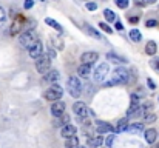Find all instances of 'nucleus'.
Segmentation results:
<instances>
[{"label": "nucleus", "instance_id": "32", "mask_svg": "<svg viewBox=\"0 0 159 148\" xmlns=\"http://www.w3.org/2000/svg\"><path fill=\"white\" fill-rule=\"evenodd\" d=\"M85 6H87L88 11H96V9H98V3H96V2H87Z\"/></svg>", "mask_w": 159, "mask_h": 148}, {"label": "nucleus", "instance_id": "3", "mask_svg": "<svg viewBox=\"0 0 159 148\" xmlns=\"http://www.w3.org/2000/svg\"><path fill=\"white\" fill-rule=\"evenodd\" d=\"M66 83H68V93L74 99L80 97V94H82V83H80V80L76 76H71V77H68Z\"/></svg>", "mask_w": 159, "mask_h": 148}, {"label": "nucleus", "instance_id": "33", "mask_svg": "<svg viewBox=\"0 0 159 148\" xmlns=\"http://www.w3.org/2000/svg\"><path fill=\"white\" fill-rule=\"evenodd\" d=\"M99 28H101V29H104V31H105V33H108V34H111V33H113V29H111V28L107 25L105 22H101V23H99Z\"/></svg>", "mask_w": 159, "mask_h": 148}, {"label": "nucleus", "instance_id": "18", "mask_svg": "<svg viewBox=\"0 0 159 148\" xmlns=\"http://www.w3.org/2000/svg\"><path fill=\"white\" fill-rule=\"evenodd\" d=\"M102 144H104V137H102V136H93V137H90L88 142H87V145L90 148H99Z\"/></svg>", "mask_w": 159, "mask_h": 148}, {"label": "nucleus", "instance_id": "8", "mask_svg": "<svg viewBox=\"0 0 159 148\" xmlns=\"http://www.w3.org/2000/svg\"><path fill=\"white\" fill-rule=\"evenodd\" d=\"M28 54H30L31 59H37L39 56H42V54H43V45H42V42L37 40L36 43H33V45L28 48Z\"/></svg>", "mask_w": 159, "mask_h": 148}, {"label": "nucleus", "instance_id": "14", "mask_svg": "<svg viewBox=\"0 0 159 148\" xmlns=\"http://www.w3.org/2000/svg\"><path fill=\"white\" fill-rule=\"evenodd\" d=\"M91 68H93V65H90V63H82V65L77 68V74H79V77L87 79V77L91 74Z\"/></svg>", "mask_w": 159, "mask_h": 148}, {"label": "nucleus", "instance_id": "10", "mask_svg": "<svg viewBox=\"0 0 159 148\" xmlns=\"http://www.w3.org/2000/svg\"><path fill=\"white\" fill-rule=\"evenodd\" d=\"M63 113H65V103L62 100H54L51 103V114L54 117H57V116H60Z\"/></svg>", "mask_w": 159, "mask_h": 148}, {"label": "nucleus", "instance_id": "31", "mask_svg": "<svg viewBox=\"0 0 159 148\" xmlns=\"http://www.w3.org/2000/svg\"><path fill=\"white\" fill-rule=\"evenodd\" d=\"M114 134L113 133H110V136H107V139H104V144H105L107 148H111V145H113V142H114Z\"/></svg>", "mask_w": 159, "mask_h": 148}, {"label": "nucleus", "instance_id": "25", "mask_svg": "<svg viewBox=\"0 0 159 148\" xmlns=\"http://www.w3.org/2000/svg\"><path fill=\"white\" fill-rule=\"evenodd\" d=\"M128 37H130L133 42H141V39H142V34H141V31H139V29L133 28V29H130V33H128Z\"/></svg>", "mask_w": 159, "mask_h": 148}, {"label": "nucleus", "instance_id": "37", "mask_svg": "<svg viewBox=\"0 0 159 148\" xmlns=\"http://www.w3.org/2000/svg\"><path fill=\"white\" fill-rule=\"evenodd\" d=\"M114 28H116L117 31H124V25H122V22H120V20H117V22L114 23Z\"/></svg>", "mask_w": 159, "mask_h": 148}, {"label": "nucleus", "instance_id": "16", "mask_svg": "<svg viewBox=\"0 0 159 148\" xmlns=\"http://www.w3.org/2000/svg\"><path fill=\"white\" fill-rule=\"evenodd\" d=\"M66 123H70V116L68 114H60V116H57L56 119H54L53 125L56 127V128H62L63 125H66Z\"/></svg>", "mask_w": 159, "mask_h": 148}, {"label": "nucleus", "instance_id": "35", "mask_svg": "<svg viewBox=\"0 0 159 148\" xmlns=\"http://www.w3.org/2000/svg\"><path fill=\"white\" fill-rule=\"evenodd\" d=\"M33 6H34V0H25V3H23L25 9H31Z\"/></svg>", "mask_w": 159, "mask_h": 148}, {"label": "nucleus", "instance_id": "13", "mask_svg": "<svg viewBox=\"0 0 159 148\" xmlns=\"http://www.w3.org/2000/svg\"><path fill=\"white\" fill-rule=\"evenodd\" d=\"M144 137H145V142L152 145V144H155L156 139H158V131H156L155 128H148V130L144 131Z\"/></svg>", "mask_w": 159, "mask_h": 148}, {"label": "nucleus", "instance_id": "7", "mask_svg": "<svg viewBox=\"0 0 159 148\" xmlns=\"http://www.w3.org/2000/svg\"><path fill=\"white\" fill-rule=\"evenodd\" d=\"M73 111L77 114L79 119H85V117L90 114V110H88L87 103H84V102H76V103L73 105Z\"/></svg>", "mask_w": 159, "mask_h": 148}, {"label": "nucleus", "instance_id": "43", "mask_svg": "<svg viewBox=\"0 0 159 148\" xmlns=\"http://www.w3.org/2000/svg\"><path fill=\"white\" fill-rule=\"evenodd\" d=\"M40 2H45V0H40Z\"/></svg>", "mask_w": 159, "mask_h": 148}, {"label": "nucleus", "instance_id": "41", "mask_svg": "<svg viewBox=\"0 0 159 148\" xmlns=\"http://www.w3.org/2000/svg\"><path fill=\"white\" fill-rule=\"evenodd\" d=\"M156 68H158V70H159V59H158V60H156Z\"/></svg>", "mask_w": 159, "mask_h": 148}, {"label": "nucleus", "instance_id": "28", "mask_svg": "<svg viewBox=\"0 0 159 148\" xmlns=\"http://www.w3.org/2000/svg\"><path fill=\"white\" fill-rule=\"evenodd\" d=\"M104 17H105L107 22H114L116 20V14L111 9H104Z\"/></svg>", "mask_w": 159, "mask_h": 148}, {"label": "nucleus", "instance_id": "21", "mask_svg": "<svg viewBox=\"0 0 159 148\" xmlns=\"http://www.w3.org/2000/svg\"><path fill=\"white\" fill-rule=\"evenodd\" d=\"M98 133H113V127L110 123H105V122H98V127H96Z\"/></svg>", "mask_w": 159, "mask_h": 148}, {"label": "nucleus", "instance_id": "34", "mask_svg": "<svg viewBox=\"0 0 159 148\" xmlns=\"http://www.w3.org/2000/svg\"><path fill=\"white\" fill-rule=\"evenodd\" d=\"M130 105H139V96L138 94H131L130 96Z\"/></svg>", "mask_w": 159, "mask_h": 148}, {"label": "nucleus", "instance_id": "6", "mask_svg": "<svg viewBox=\"0 0 159 148\" xmlns=\"http://www.w3.org/2000/svg\"><path fill=\"white\" fill-rule=\"evenodd\" d=\"M110 68H108V63H101L96 70H94V80L96 82H104L107 79V74H108Z\"/></svg>", "mask_w": 159, "mask_h": 148}, {"label": "nucleus", "instance_id": "2", "mask_svg": "<svg viewBox=\"0 0 159 148\" xmlns=\"http://www.w3.org/2000/svg\"><path fill=\"white\" fill-rule=\"evenodd\" d=\"M39 40V37H37V33L36 31H33V29H28V31H23V33H20V37H19V42H20V45L23 47V48H30L33 43H36Z\"/></svg>", "mask_w": 159, "mask_h": 148}, {"label": "nucleus", "instance_id": "39", "mask_svg": "<svg viewBox=\"0 0 159 148\" xmlns=\"http://www.w3.org/2000/svg\"><path fill=\"white\" fill-rule=\"evenodd\" d=\"M158 0H142V5H153V3H156Z\"/></svg>", "mask_w": 159, "mask_h": 148}, {"label": "nucleus", "instance_id": "12", "mask_svg": "<svg viewBox=\"0 0 159 148\" xmlns=\"http://www.w3.org/2000/svg\"><path fill=\"white\" fill-rule=\"evenodd\" d=\"M76 131H77V128H76L74 125L66 123V125H63V127L60 128V136L66 139V137H70V136H74V134H76Z\"/></svg>", "mask_w": 159, "mask_h": 148}, {"label": "nucleus", "instance_id": "40", "mask_svg": "<svg viewBox=\"0 0 159 148\" xmlns=\"http://www.w3.org/2000/svg\"><path fill=\"white\" fill-rule=\"evenodd\" d=\"M128 20H130V23H138V22H139V19H138V17H130Z\"/></svg>", "mask_w": 159, "mask_h": 148}, {"label": "nucleus", "instance_id": "27", "mask_svg": "<svg viewBox=\"0 0 159 148\" xmlns=\"http://www.w3.org/2000/svg\"><path fill=\"white\" fill-rule=\"evenodd\" d=\"M156 122V114L155 113H144V123H152Z\"/></svg>", "mask_w": 159, "mask_h": 148}, {"label": "nucleus", "instance_id": "9", "mask_svg": "<svg viewBox=\"0 0 159 148\" xmlns=\"http://www.w3.org/2000/svg\"><path fill=\"white\" fill-rule=\"evenodd\" d=\"M98 59H99V52H96V51H87L80 56V62L82 63H90V65L98 62Z\"/></svg>", "mask_w": 159, "mask_h": 148}, {"label": "nucleus", "instance_id": "4", "mask_svg": "<svg viewBox=\"0 0 159 148\" xmlns=\"http://www.w3.org/2000/svg\"><path fill=\"white\" fill-rule=\"evenodd\" d=\"M45 99L47 100H50V102H54V100H60L62 99V96H63V90H62V87L59 85V83H56L54 82L53 85L45 91Z\"/></svg>", "mask_w": 159, "mask_h": 148}, {"label": "nucleus", "instance_id": "22", "mask_svg": "<svg viewBox=\"0 0 159 148\" xmlns=\"http://www.w3.org/2000/svg\"><path fill=\"white\" fill-rule=\"evenodd\" d=\"M51 45H53V48L57 49V51H62L63 47H65L62 37H57V36H53V37H51Z\"/></svg>", "mask_w": 159, "mask_h": 148}, {"label": "nucleus", "instance_id": "24", "mask_svg": "<svg viewBox=\"0 0 159 148\" xmlns=\"http://www.w3.org/2000/svg\"><path fill=\"white\" fill-rule=\"evenodd\" d=\"M45 23H47V25H50V26H51L53 29H56L57 33H62V31H63V29H62V26H60V23H59V22H56L54 19H51V17H47V19H45Z\"/></svg>", "mask_w": 159, "mask_h": 148}, {"label": "nucleus", "instance_id": "20", "mask_svg": "<svg viewBox=\"0 0 159 148\" xmlns=\"http://www.w3.org/2000/svg\"><path fill=\"white\" fill-rule=\"evenodd\" d=\"M156 51H158L156 42H155V40H148L147 45H145V54H148V56H155Z\"/></svg>", "mask_w": 159, "mask_h": 148}, {"label": "nucleus", "instance_id": "26", "mask_svg": "<svg viewBox=\"0 0 159 148\" xmlns=\"http://www.w3.org/2000/svg\"><path fill=\"white\" fill-rule=\"evenodd\" d=\"M20 28H22V25H20L19 22H14V23L11 25L9 34H11V36H17V34H20Z\"/></svg>", "mask_w": 159, "mask_h": 148}, {"label": "nucleus", "instance_id": "19", "mask_svg": "<svg viewBox=\"0 0 159 148\" xmlns=\"http://www.w3.org/2000/svg\"><path fill=\"white\" fill-rule=\"evenodd\" d=\"M107 60L111 62V63H116V65H119V63H125V62H127V59L119 57V56L114 54V52H108V54H107Z\"/></svg>", "mask_w": 159, "mask_h": 148}, {"label": "nucleus", "instance_id": "44", "mask_svg": "<svg viewBox=\"0 0 159 148\" xmlns=\"http://www.w3.org/2000/svg\"><path fill=\"white\" fill-rule=\"evenodd\" d=\"M158 100H159V99H158Z\"/></svg>", "mask_w": 159, "mask_h": 148}, {"label": "nucleus", "instance_id": "38", "mask_svg": "<svg viewBox=\"0 0 159 148\" xmlns=\"http://www.w3.org/2000/svg\"><path fill=\"white\" fill-rule=\"evenodd\" d=\"M147 83H148L150 90H156V85H155V82H153L152 79H147Z\"/></svg>", "mask_w": 159, "mask_h": 148}, {"label": "nucleus", "instance_id": "23", "mask_svg": "<svg viewBox=\"0 0 159 148\" xmlns=\"http://www.w3.org/2000/svg\"><path fill=\"white\" fill-rule=\"evenodd\" d=\"M77 145H79V139H77L76 134L66 137V141H65V148H74V147H77Z\"/></svg>", "mask_w": 159, "mask_h": 148}, {"label": "nucleus", "instance_id": "29", "mask_svg": "<svg viewBox=\"0 0 159 148\" xmlns=\"http://www.w3.org/2000/svg\"><path fill=\"white\" fill-rule=\"evenodd\" d=\"M85 29H87V33H88L91 37H94V39H102V37H101V34H99L94 28H91L90 25H87V26H85Z\"/></svg>", "mask_w": 159, "mask_h": 148}, {"label": "nucleus", "instance_id": "42", "mask_svg": "<svg viewBox=\"0 0 159 148\" xmlns=\"http://www.w3.org/2000/svg\"><path fill=\"white\" fill-rule=\"evenodd\" d=\"M74 148H84V147H79V145H77V147H74Z\"/></svg>", "mask_w": 159, "mask_h": 148}, {"label": "nucleus", "instance_id": "1", "mask_svg": "<svg viewBox=\"0 0 159 148\" xmlns=\"http://www.w3.org/2000/svg\"><path fill=\"white\" fill-rule=\"evenodd\" d=\"M130 79V71L124 66H117L111 74V85H124Z\"/></svg>", "mask_w": 159, "mask_h": 148}, {"label": "nucleus", "instance_id": "5", "mask_svg": "<svg viewBox=\"0 0 159 148\" xmlns=\"http://www.w3.org/2000/svg\"><path fill=\"white\" fill-rule=\"evenodd\" d=\"M36 68L40 74H45L48 70H51V57L48 54H42L36 59Z\"/></svg>", "mask_w": 159, "mask_h": 148}, {"label": "nucleus", "instance_id": "36", "mask_svg": "<svg viewBox=\"0 0 159 148\" xmlns=\"http://www.w3.org/2000/svg\"><path fill=\"white\" fill-rule=\"evenodd\" d=\"M147 28H155L156 25H158V20H153V19H150V20H147Z\"/></svg>", "mask_w": 159, "mask_h": 148}, {"label": "nucleus", "instance_id": "17", "mask_svg": "<svg viewBox=\"0 0 159 148\" xmlns=\"http://www.w3.org/2000/svg\"><path fill=\"white\" fill-rule=\"evenodd\" d=\"M127 125H128V117L119 119L117 123H116V127H113V133H122V131H125Z\"/></svg>", "mask_w": 159, "mask_h": 148}, {"label": "nucleus", "instance_id": "11", "mask_svg": "<svg viewBox=\"0 0 159 148\" xmlns=\"http://www.w3.org/2000/svg\"><path fill=\"white\" fill-rule=\"evenodd\" d=\"M125 131H128V133H133V134H141V133H144V123H141V122L130 123V122H128V125H127Z\"/></svg>", "mask_w": 159, "mask_h": 148}, {"label": "nucleus", "instance_id": "15", "mask_svg": "<svg viewBox=\"0 0 159 148\" xmlns=\"http://www.w3.org/2000/svg\"><path fill=\"white\" fill-rule=\"evenodd\" d=\"M43 79H45L47 82L54 83V82H57V80L60 79V73H59L57 70H48V71L43 74Z\"/></svg>", "mask_w": 159, "mask_h": 148}, {"label": "nucleus", "instance_id": "30", "mask_svg": "<svg viewBox=\"0 0 159 148\" xmlns=\"http://www.w3.org/2000/svg\"><path fill=\"white\" fill-rule=\"evenodd\" d=\"M114 3H116L117 8H120V9H127L128 5H130V0H114Z\"/></svg>", "mask_w": 159, "mask_h": 148}]
</instances>
